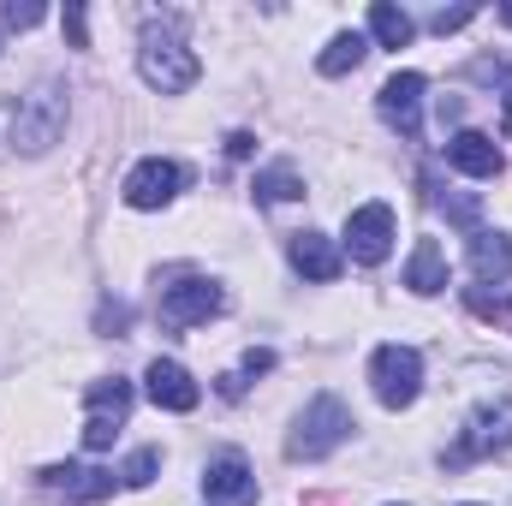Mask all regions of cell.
Returning <instances> with one entry per match:
<instances>
[{
  "label": "cell",
  "instance_id": "obj_27",
  "mask_svg": "<svg viewBox=\"0 0 512 506\" xmlns=\"http://www.w3.org/2000/svg\"><path fill=\"white\" fill-rule=\"evenodd\" d=\"M126 322H131V310H126V304H102V328H114V334H120Z\"/></svg>",
  "mask_w": 512,
  "mask_h": 506
},
{
  "label": "cell",
  "instance_id": "obj_3",
  "mask_svg": "<svg viewBox=\"0 0 512 506\" xmlns=\"http://www.w3.org/2000/svg\"><path fill=\"white\" fill-rule=\"evenodd\" d=\"M358 423H352V411H346V399H334V393H316L304 411H298V429H292V441H286V453L292 459H328L346 435H352Z\"/></svg>",
  "mask_w": 512,
  "mask_h": 506
},
{
  "label": "cell",
  "instance_id": "obj_16",
  "mask_svg": "<svg viewBox=\"0 0 512 506\" xmlns=\"http://www.w3.org/2000/svg\"><path fill=\"white\" fill-rule=\"evenodd\" d=\"M292 268L304 274V280H340V251H334V239H322V233H292Z\"/></svg>",
  "mask_w": 512,
  "mask_h": 506
},
{
  "label": "cell",
  "instance_id": "obj_25",
  "mask_svg": "<svg viewBox=\"0 0 512 506\" xmlns=\"http://www.w3.org/2000/svg\"><path fill=\"white\" fill-rule=\"evenodd\" d=\"M66 36H72V48H90V36H84V6H66Z\"/></svg>",
  "mask_w": 512,
  "mask_h": 506
},
{
  "label": "cell",
  "instance_id": "obj_7",
  "mask_svg": "<svg viewBox=\"0 0 512 506\" xmlns=\"http://www.w3.org/2000/svg\"><path fill=\"white\" fill-rule=\"evenodd\" d=\"M370 381H376V399H382L387 411H405L423 393V358L411 346H382L370 358Z\"/></svg>",
  "mask_w": 512,
  "mask_h": 506
},
{
  "label": "cell",
  "instance_id": "obj_17",
  "mask_svg": "<svg viewBox=\"0 0 512 506\" xmlns=\"http://www.w3.org/2000/svg\"><path fill=\"white\" fill-rule=\"evenodd\" d=\"M471 268H477L483 286H489V280H512V239L477 227V233H471Z\"/></svg>",
  "mask_w": 512,
  "mask_h": 506
},
{
  "label": "cell",
  "instance_id": "obj_22",
  "mask_svg": "<svg viewBox=\"0 0 512 506\" xmlns=\"http://www.w3.org/2000/svg\"><path fill=\"white\" fill-rule=\"evenodd\" d=\"M0 18H6L12 30H30V24H42V6H36V0H24V6H18V0H6V12H0Z\"/></svg>",
  "mask_w": 512,
  "mask_h": 506
},
{
  "label": "cell",
  "instance_id": "obj_21",
  "mask_svg": "<svg viewBox=\"0 0 512 506\" xmlns=\"http://www.w3.org/2000/svg\"><path fill=\"white\" fill-rule=\"evenodd\" d=\"M155 471H161V447H137L126 465H120V483H126V489H149Z\"/></svg>",
  "mask_w": 512,
  "mask_h": 506
},
{
  "label": "cell",
  "instance_id": "obj_14",
  "mask_svg": "<svg viewBox=\"0 0 512 506\" xmlns=\"http://www.w3.org/2000/svg\"><path fill=\"white\" fill-rule=\"evenodd\" d=\"M143 381H149V399H155L161 411H197V399H203V393H197V381H191V370H185V364H173V358H155Z\"/></svg>",
  "mask_w": 512,
  "mask_h": 506
},
{
  "label": "cell",
  "instance_id": "obj_2",
  "mask_svg": "<svg viewBox=\"0 0 512 506\" xmlns=\"http://www.w3.org/2000/svg\"><path fill=\"white\" fill-rule=\"evenodd\" d=\"M60 131H66V90L60 84H36L12 102V149L42 155L48 143H60Z\"/></svg>",
  "mask_w": 512,
  "mask_h": 506
},
{
  "label": "cell",
  "instance_id": "obj_29",
  "mask_svg": "<svg viewBox=\"0 0 512 506\" xmlns=\"http://www.w3.org/2000/svg\"><path fill=\"white\" fill-rule=\"evenodd\" d=\"M501 24H512V0H507V6H501Z\"/></svg>",
  "mask_w": 512,
  "mask_h": 506
},
{
  "label": "cell",
  "instance_id": "obj_5",
  "mask_svg": "<svg viewBox=\"0 0 512 506\" xmlns=\"http://www.w3.org/2000/svg\"><path fill=\"white\" fill-rule=\"evenodd\" d=\"M221 286L215 280H203V274H185L179 286H161V304H155V316H161V328H197V322H209V316H221Z\"/></svg>",
  "mask_w": 512,
  "mask_h": 506
},
{
  "label": "cell",
  "instance_id": "obj_9",
  "mask_svg": "<svg viewBox=\"0 0 512 506\" xmlns=\"http://www.w3.org/2000/svg\"><path fill=\"white\" fill-rule=\"evenodd\" d=\"M185 191V167L179 161H161V155H149V161H137L126 179V203L131 209H161V203H173Z\"/></svg>",
  "mask_w": 512,
  "mask_h": 506
},
{
  "label": "cell",
  "instance_id": "obj_23",
  "mask_svg": "<svg viewBox=\"0 0 512 506\" xmlns=\"http://www.w3.org/2000/svg\"><path fill=\"white\" fill-rule=\"evenodd\" d=\"M477 18V6H447V12H435L429 24H435V36H447V30H465Z\"/></svg>",
  "mask_w": 512,
  "mask_h": 506
},
{
  "label": "cell",
  "instance_id": "obj_15",
  "mask_svg": "<svg viewBox=\"0 0 512 506\" xmlns=\"http://www.w3.org/2000/svg\"><path fill=\"white\" fill-rule=\"evenodd\" d=\"M405 286H411L417 298L447 292V251H441V239H417V251L405 262Z\"/></svg>",
  "mask_w": 512,
  "mask_h": 506
},
{
  "label": "cell",
  "instance_id": "obj_6",
  "mask_svg": "<svg viewBox=\"0 0 512 506\" xmlns=\"http://www.w3.org/2000/svg\"><path fill=\"white\" fill-rule=\"evenodd\" d=\"M90 423H84V447L90 453H108L114 447V435L126 429V417H131V381L120 376H102V381H90Z\"/></svg>",
  "mask_w": 512,
  "mask_h": 506
},
{
  "label": "cell",
  "instance_id": "obj_19",
  "mask_svg": "<svg viewBox=\"0 0 512 506\" xmlns=\"http://www.w3.org/2000/svg\"><path fill=\"white\" fill-rule=\"evenodd\" d=\"M370 36H376L382 48H405V42L417 36V24H411V12H405V6L376 0V6H370Z\"/></svg>",
  "mask_w": 512,
  "mask_h": 506
},
{
  "label": "cell",
  "instance_id": "obj_10",
  "mask_svg": "<svg viewBox=\"0 0 512 506\" xmlns=\"http://www.w3.org/2000/svg\"><path fill=\"white\" fill-rule=\"evenodd\" d=\"M203 501L209 506H251L256 501V477L245 465V453H215L203 471Z\"/></svg>",
  "mask_w": 512,
  "mask_h": 506
},
{
  "label": "cell",
  "instance_id": "obj_4",
  "mask_svg": "<svg viewBox=\"0 0 512 506\" xmlns=\"http://www.w3.org/2000/svg\"><path fill=\"white\" fill-rule=\"evenodd\" d=\"M501 447H512V399L477 405V411H471V429L441 453V465L459 471V465H471V459H483V453H501Z\"/></svg>",
  "mask_w": 512,
  "mask_h": 506
},
{
  "label": "cell",
  "instance_id": "obj_12",
  "mask_svg": "<svg viewBox=\"0 0 512 506\" xmlns=\"http://www.w3.org/2000/svg\"><path fill=\"white\" fill-rule=\"evenodd\" d=\"M417 108H423V72H393L382 84V120L399 137H417Z\"/></svg>",
  "mask_w": 512,
  "mask_h": 506
},
{
  "label": "cell",
  "instance_id": "obj_24",
  "mask_svg": "<svg viewBox=\"0 0 512 506\" xmlns=\"http://www.w3.org/2000/svg\"><path fill=\"white\" fill-rule=\"evenodd\" d=\"M441 209H447V221H459V227L477 233V197H441Z\"/></svg>",
  "mask_w": 512,
  "mask_h": 506
},
{
  "label": "cell",
  "instance_id": "obj_1",
  "mask_svg": "<svg viewBox=\"0 0 512 506\" xmlns=\"http://www.w3.org/2000/svg\"><path fill=\"white\" fill-rule=\"evenodd\" d=\"M137 72H143V84L161 90V96H185V90L197 84L203 66H197V54H191V42H185L179 18H149V24H143Z\"/></svg>",
  "mask_w": 512,
  "mask_h": 506
},
{
  "label": "cell",
  "instance_id": "obj_28",
  "mask_svg": "<svg viewBox=\"0 0 512 506\" xmlns=\"http://www.w3.org/2000/svg\"><path fill=\"white\" fill-rule=\"evenodd\" d=\"M251 149H256V137H251V131H233V137H227V155H239V161H245Z\"/></svg>",
  "mask_w": 512,
  "mask_h": 506
},
{
  "label": "cell",
  "instance_id": "obj_26",
  "mask_svg": "<svg viewBox=\"0 0 512 506\" xmlns=\"http://www.w3.org/2000/svg\"><path fill=\"white\" fill-rule=\"evenodd\" d=\"M268 370H274V352H245V376H268Z\"/></svg>",
  "mask_w": 512,
  "mask_h": 506
},
{
  "label": "cell",
  "instance_id": "obj_20",
  "mask_svg": "<svg viewBox=\"0 0 512 506\" xmlns=\"http://www.w3.org/2000/svg\"><path fill=\"white\" fill-rule=\"evenodd\" d=\"M256 203H298L304 197V179L292 173V167H268V173H256Z\"/></svg>",
  "mask_w": 512,
  "mask_h": 506
},
{
  "label": "cell",
  "instance_id": "obj_11",
  "mask_svg": "<svg viewBox=\"0 0 512 506\" xmlns=\"http://www.w3.org/2000/svg\"><path fill=\"white\" fill-rule=\"evenodd\" d=\"M447 167H459L471 179H495L507 167V155H501V143L489 131H453L447 137Z\"/></svg>",
  "mask_w": 512,
  "mask_h": 506
},
{
  "label": "cell",
  "instance_id": "obj_8",
  "mask_svg": "<svg viewBox=\"0 0 512 506\" xmlns=\"http://www.w3.org/2000/svg\"><path fill=\"white\" fill-rule=\"evenodd\" d=\"M346 251L364 268L387 262V251H393V209L387 203H364V209L346 215Z\"/></svg>",
  "mask_w": 512,
  "mask_h": 506
},
{
  "label": "cell",
  "instance_id": "obj_18",
  "mask_svg": "<svg viewBox=\"0 0 512 506\" xmlns=\"http://www.w3.org/2000/svg\"><path fill=\"white\" fill-rule=\"evenodd\" d=\"M364 54H370V36H358V30H340L328 48H322V78H346V72H358L364 66Z\"/></svg>",
  "mask_w": 512,
  "mask_h": 506
},
{
  "label": "cell",
  "instance_id": "obj_13",
  "mask_svg": "<svg viewBox=\"0 0 512 506\" xmlns=\"http://www.w3.org/2000/svg\"><path fill=\"white\" fill-rule=\"evenodd\" d=\"M114 471H96V465H48L42 471V489L66 495V501H108L114 495Z\"/></svg>",
  "mask_w": 512,
  "mask_h": 506
}]
</instances>
